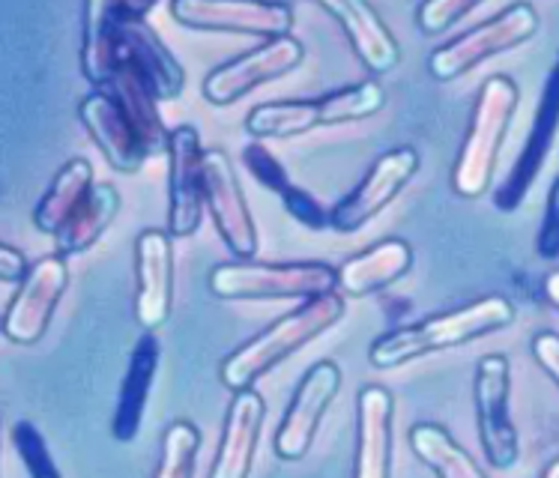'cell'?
Instances as JSON below:
<instances>
[{
	"mask_svg": "<svg viewBox=\"0 0 559 478\" xmlns=\"http://www.w3.org/2000/svg\"><path fill=\"white\" fill-rule=\"evenodd\" d=\"M545 297H548V302L559 311V270H554V273L545 278Z\"/></svg>",
	"mask_w": 559,
	"mask_h": 478,
	"instance_id": "8d00e7d4",
	"label": "cell"
},
{
	"mask_svg": "<svg viewBox=\"0 0 559 478\" xmlns=\"http://www.w3.org/2000/svg\"><path fill=\"white\" fill-rule=\"evenodd\" d=\"M559 132V51L554 67L545 75L542 84V96H538L536 115H533V126H530V135L524 138V147L514 159L509 177L500 182V189L493 192V206L500 213H514L518 206L524 204V198L530 189L536 186L538 174L548 162L554 141Z\"/></svg>",
	"mask_w": 559,
	"mask_h": 478,
	"instance_id": "4fadbf2b",
	"label": "cell"
},
{
	"mask_svg": "<svg viewBox=\"0 0 559 478\" xmlns=\"http://www.w3.org/2000/svg\"><path fill=\"white\" fill-rule=\"evenodd\" d=\"M105 93H111L120 108H123L129 120L135 123L138 135L144 138L150 156H168V141H171V132L168 126L162 123L159 103L150 96V91L132 75H117V81Z\"/></svg>",
	"mask_w": 559,
	"mask_h": 478,
	"instance_id": "83f0119b",
	"label": "cell"
},
{
	"mask_svg": "<svg viewBox=\"0 0 559 478\" xmlns=\"http://www.w3.org/2000/svg\"><path fill=\"white\" fill-rule=\"evenodd\" d=\"M210 294L225 302L237 299H318L335 294L338 270L320 261L297 263H222L210 278Z\"/></svg>",
	"mask_w": 559,
	"mask_h": 478,
	"instance_id": "8992f818",
	"label": "cell"
},
{
	"mask_svg": "<svg viewBox=\"0 0 559 478\" xmlns=\"http://www.w3.org/2000/svg\"><path fill=\"white\" fill-rule=\"evenodd\" d=\"M263 419H266V401L254 389L234 392L225 413V431L222 443L213 457L210 478H249L254 467V452L261 440Z\"/></svg>",
	"mask_w": 559,
	"mask_h": 478,
	"instance_id": "ffe728a7",
	"label": "cell"
},
{
	"mask_svg": "<svg viewBox=\"0 0 559 478\" xmlns=\"http://www.w3.org/2000/svg\"><path fill=\"white\" fill-rule=\"evenodd\" d=\"M473 407L485 461L512 469L521 461V437L512 421V362L502 354L481 356L473 380Z\"/></svg>",
	"mask_w": 559,
	"mask_h": 478,
	"instance_id": "ba28073f",
	"label": "cell"
},
{
	"mask_svg": "<svg viewBox=\"0 0 559 478\" xmlns=\"http://www.w3.org/2000/svg\"><path fill=\"white\" fill-rule=\"evenodd\" d=\"M201 452V431L186 419L171 421L162 433V457L153 478H194V461Z\"/></svg>",
	"mask_w": 559,
	"mask_h": 478,
	"instance_id": "f1b7e54d",
	"label": "cell"
},
{
	"mask_svg": "<svg viewBox=\"0 0 559 478\" xmlns=\"http://www.w3.org/2000/svg\"><path fill=\"white\" fill-rule=\"evenodd\" d=\"M171 15L192 31L249 34L266 39L290 36L294 10L287 3H246V0H174Z\"/></svg>",
	"mask_w": 559,
	"mask_h": 478,
	"instance_id": "5bb4252c",
	"label": "cell"
},
{
	"mask_svg": "<svg viewBox=\"0 0 559 478\" xmlns=\"http://www.w3.org/2000/svg\"><path fill=\"white\" fill-rule=\"evenodd\" d=\"M81 72L93 84V91H108L115 81L111 0H91L81 10Z\"/></svg>",
	"mask_w": 559,
	"mask_h": 478,
	"instance_id": "d4e9b609",
	"label": "cell"
},
{
	"mask_svg": "<svg viewBox=\"0 0 559 478\" xmlns=\"http://www.w3.org/2000/svg\"><path fill=\"white\" fill-rule=\"evenodd\" d=\"M411 449L437 478H488L467 449L457 445L455 437L445 431L443 425H435V421L413 425Z\"/></svg>",
	"mask_w": 559,
	"mask_h": 478,
	"instance_id": "4316f807",
	"label": "cell"
},
{
	"mask_svg": "<svg viewBox=\"0 0 559 478\" xmlns=\"http://www.w3.org/2000/svg\"><path fill=\"white\" fill-rule=\"evenodd\" d=\"M416 171H419V153L413 147H395L383 153L368 168L366 180L332 206L330 228L338 234H356L359 228H366L368 222H374L399 198Z\"/></svg>",
	"mask_w": 559,
	"mask_h": 478,
	"instance_id": "30bf717a",
	"label": "cell"
},
{
	"mask_svg": "<svg viewBox=\"0 0 559 478\" xmlns=\"http://www.w3.org/2000/svg\"><path fill=\"white\" fill-rule=\"evenodd\" d=\"M514 323V306L506 297H481L476 302L425 318L423 323L401 326L395 332L380 335L368 347V362L377 371H392L401 365L423 359L428 354H440L449 347L485 338L491 332H500Z\"/></svg>",
	"mask_w": 559,
	"mask_h": 478,
	"instance_id": "6da1fadb",
	"label": "cell"
},
{
	"mask_svg": "<svg viewBox=\"0 0 559 478\" xmlns=\"http://www.w3.org/2000/svg\"><path fill=\"white\" fill-rule=\"evenodd\" d=\"M306 60V48L294 36H278V39H266L258 48H251L240 58L228 60L216 67L204 79V99L210 105H234L242 99L246 93L261 87L266 81H275L294 72Z\"/></svg>",
	"mask_w": 559,
	"mask_h": 478,
	"instance_id": "8fae6325",
	"label": "cell"
},
{
	"mask_svg": "<svg viewBox=\"0 0 559 478\" xmlns=\"http://www.w3.org/2000/svg\"><path fill=\"white\" fill-rule=\"evenodd\" d=\"M386 105V91L374 79L347 84L314 99H282V103L254 105L246 115V132L254 141L266 138H297L323 126L356 123L374 117Z\"/></svg>",
	"mask_w": 559,
	"mask_h": 478,
	"instance_id": "3957f363",
	"label": "cell"
},
{
	"mask_svg": "<svg viewBox=\"0 0 559 478\" xmlns=\"http://www.w3.org/2000/svg\"><path fill=\"white\" fill-rule=\"evenodd\" d=\"M530 350H533V359L542 365V371L559 386V335H554V332H538L533 344H530Z\"/></svg>",
	"mask_w": 559,
	"mask_h": 478,
	"instance_id": "e575fe53",
	"label": "cell"
},
{
	"mask_svg": "<svg viewBox=\"0 0 559 478\" xmlns=\"http://www.w3.org/2000/svg\"><path fill=\"white\" fill-rule=\"evenodd\" d=\"M413 249L404 239H383L338 266L344 297H371L411 273Z\"/></svg>",
	"mask_w": 559,
	"mask_h": 478,
	"instance_id": "603a6c76",
	"label": "cell"
},
{
	"mask_svg": "<svg viewBox=\"0 0 559 478\" xmlns=\"http://www.w3.org/2000/svg\"><path fill=\"white\" fill-rule=\"evenodd\" d=\"M278 198H282V204H285L287 216L294 218V222H299L302 228H330V210H323V204H320L318 198H311V192H306V189H299V186L290 182Z\"/></svg>",
	"mask_w": 559,
	"mask_h": 478,
	"instance_id": "d6a6232c",
	"label": "cell"
},
{
	"mask_svg": "<svg viewBox=\"0 0 559 478\" xmlns=\"http://www.w3.org/2000/svg\"><path fill=\"white\" fill-rule=\"evenodd\" d=\"M120 192L111 182H96L93 192L87 194V201L81 204L75 216L69 218V225L55 237L60 258H75L91 251L99 239L105 237V230L115 225L117 213H120Z\"/></svg>",
	"mask_w": 559,
	"mask_h": 478,
	"instance_id": "484cf974",
	"label": "cell"
},
{
	"mask_svg": "<svg viewBox=\"0 0 559 478\" xmlns=\"http://www.w3.org/2000/svg\"><path fill=\"white\" fill-rule=\"evenodd\" d=\"M204 201L206 213L216 225L218 237L237 261H251L258 254V228L251 218L249 201L242 194L237 168L225 150H206L204 156Z\"/></svg>",
	"mask_w": 559,
	"mask_h": 478,
	"instance_id": "7c38bea8",
	"label": "cell"
},
{
	"mask_svg": "<svg viewBox=\"0 0 559 478\" xmlns=\"http://www.w3.org/2000/svg\"><path fill=\"white\" fill-rule=\"evenodd\" d=\"M168 230H141L135 239V320L144 332L168 323L174 308V242Z\"/></svg>",
	"mask_w": 559,
	"mask_h": 478,
	"instance_id": "e0dca14e",
	"label": "cell"
},
{
	"mask_svg": "<svg viewBox=\"0 0 559 478\" xmlns=\"http://www.w3.org/2000/svg\"><path fill=\"white\" fill-rule=\"evenodd\" d=\"M395 398L386 386H366L356 398L354 478H392Z\"/></svg>",
	"mask_w": 559,
	"mask_h": 478,
	"instance_id": "d6986e66",
	"label": "cell"
},
{
	"mask_svg": "<svg viewBox=\"0 0 559 478\" xmlns=\"http://www.w3.org/2000/svg\"><path fill=\"white\" fill-rule=\"evenodd\" d=\"M538 478H559V457H557V461H550L548 467L542 469V476H538Z\"/></svg>",
	"mask_w": 559,
	"mask_h": 478,
	"instance_id": "74e56055",
	"label": "cell"
},
{
	"mask_svg": "<svg viewBox=\"0 0 559 478\" xmlns=\"http://www.w3.org/2000/svg\"><path fill=\"white\" fill-rule=\"evenodd\" d=\"M521 103V91L509 75H491L479 87L473 103L467 135L452 168V189L461 198H479L491 189L502 141L509 132L514 111Z\"/></svg>",
	"mask_w": 559,
	"mask_h": 478,
	"instance_id": "277c9868",
	"label": "cell"
},
{
	"mask_svg": "<svg viewBox=\"0 0 559 478\" xmlns=\"http://www.w3.org/2000/svg\"><path fill=\"white\" fill-rule=\"evenodd\" d=\"M344 311H347V306H344V297H338V294L306 299L299 308L287 311L285 318H278L266 330L258 332L251 342L237 347L222 362V371H218L222 383L230 392L251 389L266 371H273L275 365H282L297 350H302L306 344H311L323 332L332 330L344 318Z\"/></svg>",
	"mask_w": 559,
	"mask_h": 478,
	"instance_id": "7a4b0ae2",
	"label": "cell"
},
{
	"mask_svg": "<svg viewBox=\"0 0 559 478\" xmlns=\"http://www.w3.org/2000/svg\"><path fill=\"white\" fill-rule=\"evenodd\" d=\"M536 254L542 261H559V177L550 182L545 216H542V225H538Z\"/></svg>",
	"mask_w": 559,
	"mask_h": 478,
	"instance_id": "836d02e7",
	"label": "cell"
},
{
	"mask_svg": "<svg viewBox=\"0 0 559 478\" xmlns=\"http://www.w3.org/2000/svg\"><path fill=\"white\" fill-rule=\"evenodd\" d=\"M162 344L153 332H144L129 354L126 374L120 380V395H117L115 421H111V437L117 443H132L141 431V421L147 413L150 392H153V380L159 371Z\"/></svg>",
	"mask_w": 559,
	"mask_h": 478,
	"instance_id": "7402d4cb",
	"label": "cell"
},
{
	"mask_svg": "<svg viewBox=\"0 0 559 478\" xmlns=\"http://www.w3.org/2000/svg\"><path fill=\"white\" fill-rule=\"evenodd\" d=\"M12 445H15L19 461H22L31 478H63L58 464H55V457L48 452L46 437L39 433L34 421L22 419L12 425Z\"/></svg>",
	"mask_w": 559,
	"mask_h": 478,
	"instance_id": "f546056e",
	"label": "cell"
},
{
	"mask_svg": "<svg viewBox=\"0 0 559 478\" xmlns=\"http://www.w3.org/2000/svg\"><path fill=\"white\" fill-rule=\"evenodd\" d=\"M342 389V368L332 359H320L302 374L294 389V398L287 404L285 416L278 421L273 437L275 455L282 461H302L309 455L311 443L320 431V421L330 410V404L338 398Z\"/></svg>",
	"mask_w": 559,
	"mask_h": 478,
	"instance_id": "9c48e42d",
	"label": "cell"
},
{
	"mask_svg": "<svg viewBox=\"0 0 559 478\" xmlns=\"http://www.w3.org/2000/svg\"><path fill=\"white\" fill-rule=\"evenodd\" d=\"M320 10L342 24L347 43L368 72L383 75V72H392L399 67V39L392 36L386 22L377 15L374 7H368L362 0H320Z\"/></svg>",
	"mask_w": 559,
	"mask_h": 478,
	"instance_id": "44dd1931",
	"label": "cell"
},
{
	"mask_svg": "<svg viewBox=\"0 0 559 478\" xmlns=\"http://www.w3.org/2000/svg\"><path fill=\"white\" fill-rule=\"evenodd\" d=\"M93 168L91 162L69 159L55 180L48 186V192L39 198V204L34 206V225L36 230H43L48 237H58L60 230L67 228L69 218L75 216L81 210V204L87 201V194L93 192Z\"/></svg>",
	"mask_w": 559,
	"mask_h": 478,
	"instance_id": "cb8c5ba5",
	"label": "cell"
},
{
	"mask_svg": "<svg viewBox=\"0 0 559 478\" xmlns=\"http://www.w3.org/2000/svg\"><path fill=\"white\" fill-rule=\"evenodd\" d=\"M153 3H111L115 15V81L117 75H132L150 91L156 103H171L186 87V69L174 51L165 46L147 12ZM111 81V84H115Z\"/></svg>",
	"mask_w": 559,
	"mask_h": 478,
	"instance_id": "5b68a950",
	"label": "cell"
},
{
	"mask_svg": "<svg viewBox=\"0 0 559 478\" xmlns=\"http://www.w3.org/2000/svg\"><path fill=\"white\" fill-rule=\"evenodd\" d=\"M69 266L67 258L48 254L34 263L31 275L24 278L15 297H12L7 318H3V335L12 344H36L51 326V318L58 311L60 299L67 294Z\"/></svg>",
	"mask_w": 559,
	"mask_h": 478,
	"instance_id": "2e32d148",
	"label": "cell"
},
{
	"mask_svg": "<svg viewBox=\"0 0 559 478\" xmlns=\"http://www.w3.org/2000/svg\"><path fill=\"white\" fill-rule=\"evenodd\" d=\"M242 165H246L251 177L261 182L263 189H270V192L282 194L287 186H290V177H287L285 165L275 159L273 153L263 147L261 141L246 144V150H242Z\"/></svg>",
	"mask_w": 559,
	"mask_h": 478,
	"instance_id": "1f68e13d",
	"label": "cell"
},
{
	"mask_svg": "<svg viewBox=\"0 0 559 478\" xmlns=\"http://www.w3.org/2000/svg\"><path fill=\"white\" fill-rule=\"evenodd\" d=\"M81 126L96 147L103 150L105 162L120 174H138L141 165L150 159L144 138L138 135L135 123L129 120L120 103L111 93L93 91L79 105Z\"/></svg>",
	"mask_w": 559,
	"mask_h": 478,
	"instance_id": "ac0fdd59",
	"label": "cell"
},
{
	"mask_svg": "<svg viewBox=\"0 0 559 478\" xmlns=\"http://www.w3.org/2000/svg\"><path fill=\"white\" fill-rule=\"evenodd\" d=\"M538 34V12L533 3H512L493 19L481 22L479 27H469L467 34L449 39L445 46L431 51L428 72L437 81H455L467 75L485 60L506 55L512 48L524 46Z\"/></svg>",
	"mask_w": 559,
	"mask_h": 478,
	"instance_id": "52a82bcc",
	"label": "cell"
},
{
	"mask_svg": "<svg viewBox=\"0 0 559 478\" xmlns=\"http://www.w3.org/2000/svg\"><path fill=\"white\" fill-rule=\"evenodd\" d=\"M31 263L24 258L22 251L12 249V246H0V278L7 282V285H22L24 278L31 275Z\"/></svg>",
	"mask_w": 559,
	"mask_h": 478,
	"instance_id": "d590c367",
	"label": "cell"
},
{
	"mask_svg": "<svg viewBox=\"0 0 559 478\" xmlns=\"http://www.w3.org/2000/svg\"><path fill=\"white\" fill-rule=\"evenodd\" d=\"M476 10H479V0H425L416 7V24L423 34L437 36Z\"/></svg>",
	"mask_w": 559,
	"mask_h": 478,
	"instance_id": "4dcf8cb0",
	"label": "cell"
},
{
	"mask_svg": "<svg viewBox=\"0 0 559 478\" xmlns=\"http://www.w3.org/2000/svg\"><path fill=\"white\" fill-rule=\"evenodd\" d=\"M204 156L194 126H177L168 141V234L189 239L201 228L204 201Z\"/></svg>",
	"mask_w": 559,
	"mask_h": 478,
	"instance_id": "9a60e30c",
	"label": "cell"
}]
</instances>
